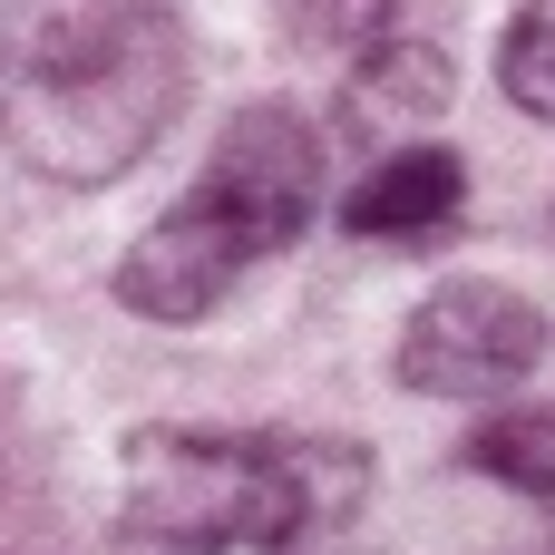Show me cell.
I'll list each match as a JSON object with an SVG mask.
<instances>
[{
    "mask_svg": "<svg viewBox=\"0 0 555 555\" xmlns=\"http://www.w3.org/2000/svg\"><path fill=\"white\" fill-rule=\"evenodd\" d=\"M195 88L176 0H0V146L49 185H117Z\"/></svg>",
    "mask_w": 555,
    "mask_h": 555,
    "instance_id": "1",
    "label": "cell"
},
{
    "mask_svg": "<svg viewBox=\"0 0 555 555\" xmlns=\"http://www.w3.org/2000/svg\"><path fill=\"white\" fill-rule=\"evenodd\" d=\"M322 185H332V137L293 98H263V107L224 117L195 185L117 254V302L137 322H166V332L224 312L254 263L302 244V224L322 215Z\"/></svg>",
    "mask_w": 555,
    "mask_h": 555,
    "instance_id": "2",
    "label": "cell"
},
{
    "mask_svg": "<svg viewBox=\"0 0 555 555\" xmlns=\"http://www.w3.org/2000/svg\"><path fill=\"white\" fill-rule=\"evenodd\" d=\"M371 498L361 439L312 429H137L117 459V507L176 555H283L351 527Z\"/></svg>",
    "mask_w": 555,
    "mask_h": 555,
    "instance_id": "3",
    "label": "cell"
},
{
    "mask_svg": "<svg viewBox=\"0 0 555 555\" xmlns=\"http://www.w3.org/2000/svg\"><path fill=\"white\" fill-rule=\"evenodd\" d=\"M555 322L517 293V283H439L410 322H400V341H390V371H400V390H420V400H498V390H517L537 361H546Z\"/></svg>",
    "mask_w": 555,
    "mask_h": 555,
    "instance_id": "4",
    "label": "cell"
},
{
    "mask_svg": "<svg viewBox=\"0 0 555 555\" xmlns=\"http://www.w3.org/2000/svg\"><path fill=\"white\" fill-rule=\"evenodd\" d=\"M459 205H468V166H459V146H439V137H400L380 166H361V185L341 195V224L371 234V244H410V234H439Z\"/></svg>",
    "mask_w": 555,
    "mask_h": 555,
    "instance_id": "5",
    "label": "cell"
},
{
    "mask_svg": "<svg viewBox=\"0 0 555 555\" xmlns=\"http://www.w3.org/2000/svg\"><path fill=\"white\" fill-rule=\"evenodd\" d=\"M410 20V0H283V39L322 68H351L371 49H390Z\"/></svg>",
    "mask_w": 555,
    "mask_h": 555,
    "instance_id": "6",
    "label": "cell"
},
{
    "mask_svg": "<svg viewBox=\"0 0 555 555\" xmlns=\"http://www.w3.org/2000/svg\"><path fill=\"white\" fill-rule=\"evenodd\" d=\"M468 468L498 478V488H517V498H537L555 517V410H507V420H488V429L468 439Z\"/></svg>",
    "mask_w": 555,
    "mask_h": 555,
    "instance_id": "7",
    "label": "cell"
},
{
    "mask_svg": "<svg viewBox=\"0 0 555 555\" xmlns=\"http://www.w3.org/2000/svg\"><path fill=\"white\" fill-rule=\"evenodd\" d=\"M498 88L555 127V0H517L498 29Z\"/></svg>",
    "mask_w": 555,
    "mask_h": 555,
    "instance_id": "8",
    "label": "cell"
}]
</instances>
